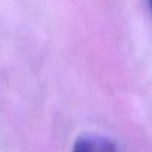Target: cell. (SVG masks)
<instances>
[{
    "mask_svg": "<svg viewBox=\"0 0 152 152\" xmlns=\"http://www.w3.org/2000/svg\"><path fill=\"white\" fill-rule=\"evenodd\" d=\"M151 6H152V0H151Z\"/></svg>",
    "mask_w": 152,
    "mask_h": 152,
    "instance_id": "2",
    "label": "cell"
},
{
    "mask_svg": "<svg viewBox=\"0 0 152 152\" xmlns=\"http://www.w3.org/2000/svg\"><path fill=\"white\" fill-rule=\"evenodd\" d=\"M73 152H116V145L99 134H85L75 140Z\"/></svg>",
    "mask_w": 152,
    "mask_h": 152,
    "instance_id": "1",
    "label": "cell"
}]
</instances>
